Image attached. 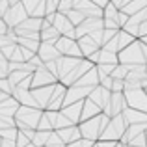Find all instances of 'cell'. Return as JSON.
Returning <instances> with one entry per match:
<instances>
[{
	"label": "cell",
	"instance_id": "obj_1",
	"mask_svg": "<svg viewBox=\"0 0 147 147\" xmlns=\"http://www.w3.org/2000/svg\"><path fill=\"white\" fill-rule=\"evenodd\" d=\"M112 117L106 114H100L97 117L93 119H88V121H82L78 125L80 132H82V138H86V140H91V142H99L100 136H102V132L106 130V127L110 125Z\"/></svg>",
	"mask_w": 147,
	"mask_h": 147
},
{
	"label": "cell",
	"instance_id": "obj_2",
	"mask_svg": "<svg viewBox=\"0 0 147 147\" xmlns=\"http://www.w3.org/2000/svg\"><path fill=\"white\" fill-rule=\"evenodd\" d=\"M45 110L41 108H30V106H21L15 114V127L19 130L22 129H32V130H37L39 129V123H41V117H43Z\"/></svg>",
	"mask_w": 147,
	"mask_h": 147
},
{
	"label": "cell",
	"instance_id": "obj_3",
	"mask_svg": "<svg viewBox=\"0 0 147 147\" xmlns=\"http://www.w3.org/2000/svg\"><path fill=\"white\" fill-rule=\"evenodd\" d=\"M119 56V63L123 65H130V67H136V65H147L145 58H144V50H142V41L136 39L132 45H129L125 50L117 54Z\"/></svg>",
	"mask_w": 147,
	"mask_h": 147
},
{
	"label": "cell",
	"instance_id": "obj_4",
	"mask_svg": "<svg viewBox=\"0 0 147 147\" xmlns=\"http://www.w3.org/2000/svg\"><path fill=\"white\" fill-rule=\"evenodd\" d=\"M127 129H129V123H127L125 115H123V114L121 115H115V117H112L110 125H108L106 130L102 132L100 140H104V142H115V144H117V142L123 140Z\"/></svg>",
	"mask_w": 147,
	"mask_h": 147
},
{
	"label": "cell",
	"instance_id": "obj_5",
	"mask_svg": "<svg viewBox=\"0 0 147 147\" xmlns=\"http://www.w3.org/2000/svg\"><path fill=\"white\" fill-rule=\"evenodd\" d=\"M52 26H54V28H56L63 37L76 39V26L67 19V15L60 13V11H58V13H52ZM76 41H78V39H76Z\"/></svg>",
	"mask_w": 147,
	"mask_h": 147
},
{
	"label": "cell",
	"instance_id": "obj_6",
	"mask_svg": "<svg viewBox=\"0 0 147 147\" xmlns=\"http://www.w3.org/2000/svg\"><path fill=\"white\" fill-rule=\"evenodd\" d=\"M125 99L129 108H134V110H140L147 114V90H127L125 91Z\"/></svg>",
	"mask_w": 147,
	"mask_h": 147
},
{
	"label": "cell",
	"instance_id": "obj_7",
	"mask_svg": "<svg viewBox=\"0 0 147 147\" xmlns=\"http://www.w3.org/2000/svg\"><path fill=\"white\" fill-rule=\"evenodd\" d=\"M60 80H58V76H54L52 73L49 71L47 67H41L37 69L36 73L32 75V90H37V88H47V86H54V84H58Z\"/></svg>",
	"mask_w": 147,
	"mask_h": 147
},
{
	"label": "cell",
	"instance_id": "obj_8",
	"mask_svg": "<svg viewBox=\"0 0 147 147\" xmlns=\"http://www.w3.org/2000/svg\"><path fill=\"white\" fill-rule=\"evenodd\" d=\"M28 11H26V7L21 4H17V6H11L9 11L6 13V17H4V21H6V24L9 26V28H17L19 24H22V22L28 19Z\"/></svg>",
	"mask_w": 147,
	"mask_h": 147
},
{
	"label": "cell",
	"instance_id": "obj_9",
	"mask_svg": "<svg viewBox=\"0 0 147 147\" xmlns=\"http://www.w3.org/2000/svg\"><path fill=\"white\" fill-rule=\"evenodd\" d=\"M58 50H60L61 56H71V58H84L82 56V50L78 47V41L76 39H69V37L61 36L56 43Z\"/></svg>",
	"mask_w": 147,
	"mask_h": 147
},
{
	"label": "cell",
	"instance_id": "obj_10",
	"mask_svg": "<svg viewBox=\"0 0 147 147\" xmlns=\"http://www.w3.org/2000/svg\"><path fill=\"white\" fill-rule=\"evenodd\" d=\"M65 97H67V86H63L61 82H58L56 88H54L52 99H50L47 110L49 112H61V108L65 106Z\"/></svg>",
	"mask_w": 147,
	"mask_h": 147
},
{
	"label": "cell",
	"instance_id": "obj_11",
	"mask_svg": "<svg viewBox=\"0 0 147 147\" xmlns=\"http://www.w3.org/2000/svg\"><path fill=\"white\" fill-rule=\"evenodd\" d=\"M97 30H104V19H86L80 26H76V39H82Z\"/></svg>",
	"mask_w": 147,
	"mask_h": 147
},
{
	"label": "cell",
	"instance_id": "obj_12",
	"mask_svg": "<svg viewBox=\"0 0 147 147\" xmlns=\"http://www.w3.org/2000/svg\"><path fill=\"white\" fill-rule=\"evenodd\" d=\"M22 6L26 7L30 17L37 19L47 17V0H22Z\"/></svg>",
	"mask_w": 147,
	"mask_h": 147
},
{
	"label": "cell",
	"instance_id": "obj_13",
	"mask_svg": "<svg viewBox=\"0 0 147 147\" xmlns=\"http://www.w3.org/2000/svg\"><path fill=\"white\" fill-rule=\"evenodd\" d=\"M84 58H71V56H61L60 60H58V78H63V76H67L69 73L73 71V69L76 67V65L82 61Z\"/></svg>",
	"mask_w": 147,
	"mask_h": 147
},
{
	"label": "cell",
	"instance_id": "obj_14",
	"mask_svg": "<svg viewBox=\"0 0 147 147\" xmlns=\"http://www.w3.org/2000/svg\"><path fill=\"white\" fill-rule=\"evenodd\" d=\"M90 99L93 100L95 104H99V106L102 108V112H104L108 106H110V100H112V91H110V90H106V88H102V86H97L93 91H91Z\"/></svg>",
	"mask_w": 147,
	"mask_h": 147
},
{
	"label": "cell",
	"instance_id": "obj_15",
	"mask_svg": "<svg viewBox=\"0 0 147 147\" xmlns=\"http://www.w3.org/2000/svg\"><path fill=\"white\" fill-rule=\"evenodd\" d=\"M82 108H84V100H80V102L63 106L61 108V114L67 119H71L73 125H80V121H82Z\"/></svg>",
	"mask_w": 147,
	"mask_h": 147
},
{
	"label": "cell",
	"instance_id": "obj_16",
	"mask_svg": "<svg viewBox=\"0 0 147 147\" xmlns=\"http://www.w3.org/2000/svg\"><path fill=\"white\" fill-rule=\"evenodd\" d=\"M54 88H56V84H54V86H47V88H37V90H32V95H34V99L37 100V104H39L41 110H47L50 99H52Z\"/></svg>",
	"mask_w": 147,
	"mask_h": 147
},
{
	"label": "cell",
	"instance_id": "obj_17",
	"mask_svg": "<svg viewBox=\"0 0 147 147\" xmlns=\"http://www.w3.org/2000/svg\"><path fill=\"white\" fill-rule=\"evenodd\" d=\"M37 56H39L41 60L45 61V63H49V61H56V60H60L61 54H60V50H58L56 45H52V43H41Z\"/></svg>",
	"mask_w": 147,
	"mask_h": 147
},
{
	"label": "cell",
	"instance_id": "obj_18",
	"mask_svg": "<svg viewBox=\"0 0 147 147\" xmlns=\"http://www.w3.org/2000/svg\"><path fill=\"white\" fill-rule=\"evenodd\" d=\"M58 136L61 138V142H63L65 145H71L75 144V142H78L80 138H82V132H80L78 125H73V127H67V129H61V130H56Z\"/></svg>",
	"mask_w": 147,
	"mask_h": 147
},
{
	"label": "cell",
	"instance_id": "obj_19",
	"mask_svg": "<svg viewBox=\"0 0 147 147\" xmlns=\"http://www.w3.org/2000/svg\"><path fill=\"white\" fill-rule=\"evenodd\" d=\"M78 47H80V50H82V56L86 58H91L95 52H99L100 49V45L99 43H95L93 39H91V36H86V37H82V39H78Z\"/></svg>",
	"mask_w": 147,
	"mask_h": 147
},
{
	"label": "cell",
	"instance_id": "obj_20",
	"mask_svg": "<svg viewBox=\"0 0 147 147\" xmlns=\"http://www.w3.org/2000/svg\"><path fill=\"white\" fill-rule=\"evenodd\" d=\"M100 114H104V112H102V108H100L99 104H95L90 97L84 100V108H82V121L93 119V117H97V115H100ZM82 121H80V123H82Z\"/></svg>",
	"mask_w": 147,
	"mask_h": 147
},
{
	"label": "cell",
	"instance_id": "obj_21",
	"mask_svg": "<svg viewBox=\"0 0 147 147\" xmlns=\"http://www.w3.org/2000/svg\"><path fill=\"white\" fill-rule=\"evenodd\" d=\"M145 7H147V0H134V2H130V4H129V6L123 7L121 11H125L127 15H130V17H132V15H136L138 11L145 9Z\"/></svg>",
	"mask_w": 147,
	"mask_h": 147
},
{
	"label": "cell",
	"instance_id": "obj_22",
	"mask_svg": "<svg viewBox=\"0 0 147 147\" xmlns=\"http://www.w3.org/2000/svg\"><path fill=\"white\" fill-rule=\"evenodd\" d=\"M52 132H54V130H52ZM52 132H47V130H36V136H34L32 144L36 147H47L50 136H52Z\"/></svg>",
	"mask_w": 147,
	"mask_h": 147
},
{
	"label": "cell",
	"instance_id": "obj_23",
	"mask_svg": "<svg viewBox=\"0 0 147 147\" xmlns=\"http://www.w3.org/2000/svg\"><path fill=\"white\" fill-rule=\"evenodd\" d=\"M28 76H30V73H26V71H15V73H11L7 78H9V84L13 86V90H15V88L21 86V84L24 82Z\"/></svg>",
	"mask_w": 147,
	"mask_h": 147
},
{
	"label": "cell",
	"instance_id": "obj_24",
	"mask_svg": "<svg viewBox=\"0 0 147 147\" xmlns=\"http://www.w3.org/2000/svg\"><path fill=\"white\" fill-rule=\"evenodd\" d=\"M17 136H19V129H17V127H6V129H0V138H2V140L17 142Z\"/></svg>",
	"mask_w": 147,
	"mask_h": 147
},
{
	"label": "cell",
	"instance_id": "obj_25",
	"mask_svg": "<svg viewBox=\"0 0 147 147\" xmlns=\"http://www.w3.org/2000/svg\"><path fill=\"white\" fill-rule=\"evenodd\" d=\"M63 15H67V19H69V21H71L75 26H80L84 21H86L84 13H80L78 9H71V11H67V13H63Z\"/></svg>",
	"mask_w": 147,
	"mask_h": 147
},
{
	"label": "cell",
	"instance_id": "obj_26",
	"mask_svg": "<svg viewBox=\"0 0 147 147\" xmlns=\"http://www.w3.org/2000/svg\"><path fill=\"white\" fill-rule=\"evenodd\" d=\"M119 7L115 6L114 2H110L108 4L106 7H104V13H102V19H112V21H115V19H117V15H119Z\"/></svg>",
	"mask_w": 147,
	"mask_h": 147
},
{
	"label": "cell",
	"instance_id": "obj_27",
	"mask_svg": "<svg viewBox=\"0 0 147 147\" xmlns=\"http://www.w3.org/2000/svg\"><path fill=\"white\" fill-rule=\"evenodd\" d=\"M9 75H11V71H9V60L0 52V78H7Z\"/></svg>",
	"mask_w": 147,
	"mask_h": 147
},
{
	"label": "cell",
	"instance_id": "obj_28",
	"mask_svg": "<svg viewBox=\"0 0 147 147\" xmlns=\"http://www.w3.org/2000/svg\"><path fill=\"white\" fill-rule=\"evenodd\" d=\"M0 91H4V93H7V95H11L13 97V86L9 84V78H0Z\"/></svg>",
	"mask_w": 147,
	"mask_h": 147
},
{
	"label": "cell",
	"instance_id": "obj_29",
	"mask_svg": "<svg viewBox=\"0 0 147 147\" xmlns=\"http://www.w3.org/2000/svg\"><path fill=\"white\" fill-rule=\"evenodd\" d=\"M71 9H75V0H61L60 2V7H58L60 13H67Z\"/></svg>",
	"mask_w": 147,
	"mask_h": 147
},
{
	"label": "cell",
	"instance_id": "obj_30",
	"mask_svg": "<svg viewBox=\"0 0 147 147\" xmlns=\"http://www.w3.org/2000/svg\"><path fill=\"white\" fill-rule=\"evenodd\" d=\"M117 34H119V30H108V28H104V34H102V47H104L106 43H110V41L114 39Z\"/></svg>",
	"mask_w": 147,
	"mask_h": 147
},
{
	"label": "cell",
	"instance_id": "obj_31",
	"mask_svg": "<svg viewBox=\"0 0 147 147\" xmlns=\"http://www.w3.org/2000/svg\"><path fill=\"white\" fill-rule=\"evenodd\" d=\"M32 144V140H30L28 136H26L22 130H19V136H17V147H28Z\"/></svg>",
	"mask_w": 147,
	"mask_h": 147
},
{
	"label": "cell",
	"instance_id": "obj_32",
	"mask_svg": "<svg viewBox=\"0 0 147 147\" xmlns=\"http://www.w3.org/2000/svg\"><path fill=\"white\" fill-rule=\"evenodd\" d=\"M37 130H47V132H52V123L49 121V117H47V114H43V117H41V123H39V129Z\"/></svg>",
	"mask_w": 147,
	"mask_h": 147
},
{
	"label": "cell",
	"instance_id": "obj_33",
	"mask_svg": "<svg viewBox=\"0 0 147 147\" xmlns=\"http://www.w3.org/2000/svg\"><path fill=\"white\" fill-rule=\"evenodd\" d=\"M127 86L125 80H114V86H112V93H125Z\"/></svg>",
	"mask_w": 147,
	"mask_h": 147
},
{
	"label": "cell",
	"instance_id": "obj_34",
	"mask_svg": "<svg viewBox=\"0 0 147 147\" xmlns=\"http://www.w3.org/2000/svg\"><path fill=\"white\" fill-rule=\"evenodd\" d=\"M97 142H91V140H86V138H80L78 142H75V144L67 145V147H93Z\"/></svg>",
	"mask_w": 147,
	"mask_h": 147
},
{
	"label": "cell",
	"instance_id": "obj_35",
	"mask_svg": "<svg viewBox=\"0 0 147 147\" xmlns=\"http://www.w3.org/2000/svg\"><path fill=\"white\" fill-rule=\"evenodd\" d=\"M99 78H100V86L112 91V86H114V78H112V76H99Z\"/></svg>",
	"mask_w": 147,
	"mask_h": 147
},
{
	"label": "cell",
	"instance_id": "obj_36",
	"mask_svg": "<svg viewBox=\"0 0 147 147\" xmlns=\"http://www.w3.org/2000/svg\"><path fill=\"white\" fill-rule=\"evenodd\" d=\"M15 49H17V45H7V47H4V49H0V52L4 54V56L7 58V60H11V56H13V52H15Z\"/></svg>",
	"mask_w": 147,
	"mask_h": 147
},
{
	"label": "cell",
	"instance_id": "obj_37",
	"mask_svg": "<svg viewBox=\"0 0 147 147\" xmlns=\"http://www.w3.org/2000/svg\"><path fill=\"white\" fill-rule=\"evenodd\" d=\"M9 7H11V4L7 2V0H0V17H6V13L9 11Z\"/></svg>",
	"mask_w": 147,
	"mask_h": 147
},
{
	"label": "cell",
	"instance_id": "obj_38",
	"mask_svg": "<svg viewBox=\"0 0 147 147\" xmlns=\"http://www.w3.org/2000/svg\"><path fill=\"white\" fill-rule=\"evenodd\" d=\"M102 34H104V30H97V32L90 34V36H91V39H93L95 43H99L100 47H102Z\"/></svg>",
	"mask_w": 147,
	"mask_h": 147
},
{
	"label": "cell",
	"instance_id": "obj_39",
	"mask_svg": "<svg viewBox=\"0 0 147 147\" xmlns=\"http://www.w3.org/2000/svg\"><path fill=\"white\" fill-rule=\"evenodd\" d=\"M45 67H47L54 76H58V60H56V61H49V63H45ZM58 80H60V78H58Z\"/></svg>",
	"mask_w": 147,
	"mask_h": 147
},
{
	"label": "cell",
	"instance_id": "obj_40",
	"mask_svg": "<svg viewBox=\"0 0 147 147\" xmlns=\"http://www.w3.org/2000/svg\"><path fill=\"white\" fill-rule=\"evenodd\" d=\"M22 49V56H24V61H30L34 56H36V52H32V50H28V49H24V47H21Z\"/></svg>",
	"mask_w": 147,
	"mask_h": 147
},
{
	"label": "cell",
	"instance_id": "obj_41",
	"mask_svg": "<svg viewBox=\"0 0 147 147\" xmlns=\"http://www.w3.org/2000/svg\"><path fill=\"white\" fill-rule=\"evenodd\" d=\"M7 30H9V26H7V24H6V21L0 17V36H6Z\"/></svg>",
	"mask_w": 147,
	"mask_h": 147
},
{
	"label": "cell",
	"instance_id": "obj_42",
	"mask_svg": "<svg viewBox=\"0 0 147 147\" xmlns=\"http://www.w3.org/2000/svg\"><path fill=\"white\" fill-rule=\"evenodd\" d=\"M144 37H147V21L140 24V39H144Z\"/></svg>",
	"mask_w": 147,
	"mask_h": 147
},
{
	"label": "cell",
	"instance_id": "obj_43",
	"mask_svg": "<svg viewBox=\"0 0 147 147\" xmlns=\"http://www.w3.org/2000/svg\"><path fill=\"white\" fill-rule=\"evenodd\" d=\"M115 145H117L115 142H104V140L97 142V147H115Z\"/></svg>",
	"mask_w": 147,
	"mask_h": 147
},
{
	"label": "cell",
	"instance_id": "obj_44",
	"mask_svg": "<svg viewBox=\"0 0 147 147\" xmlns=\"http://www.w3.org/2000/svg\"><path fill=\"white\" fill-rule=\"evenodd\" d=\"M0 147H17V142H13V140H2Z\"/></svg>",
	"mask_w": 147,
	"mask_h": 147
},
{
	"label": "cell",
	"instance_id": "obj_45",
	"mask_svg": "<svg viewBox=\"0 0 147 147\" xmlns=\"http://www.w3.org/2000/svg\"><path fill=\"white\" fill-rule=\"evenodd\" d=\"M142 41V39H140ZM142 50H144V58H145V63H147V45L144 43V41H142Z\"/></svg>",
	"mask_w": 147,
	"mask_h": 147
},
{
	"label": "cell",
	"instance_id": "obj_46",
	"mask_svg": "<svg viewBox=\"0 0 147 147\" xmlns=\"http://www.w3.org/2000/svg\"><path fill=\"white\" fill-rule=\"evenodd\" d=\"M11 95H7V93H4V91H0V102H4L6 99H9Z\"/></svg>",
	"mask_w": 147,
	"mask_h": 147
},
{
	"label": "cell",
	"instance_id": "obj_47",
	"mask_svg": "<svg viewBox=\"0 0 147 147\" xmlns=\"http://www.w3.org/2000/svg\"><path fill=\"white\" fill-rule=\"evenodd\" d=\"M110 2H114L115 6H117L119 9H121V6H123V0H110Z\"/></svg>",
	"mask_w": 147,
	"mask_h": 147
},
{
	"label": "cell",
	"instance_id": "obj_48",
	"mask_svg": "<svg viewBox=\"0 0 147 147\" xmlns=\"http://www.w3.org/2000/svg\"><path fill=\"white\" fill-rule=\"evenodd\" d=\"M130 2H134V0H123V6H121V9H123V7H125V6H129Z\"/></svg>",
	"mask_w": 147,
	"mask_h": 147
},
{
	"label": "cell",
	"instance_id": "obj_49",
	"mask_svg": "<svg viewBox=\"0 0 147 147\" xmlns=\"http://www.w3.org/2000/svg\"><path fill=\"white\" fill-rule=\"evenodd\" d=\"M115 147H127L125 144H121V142H117V145H115Z\"/></svg>",
	"mask_w": 147,
	"mask_h": 147
},
{
	"label": "cell",
	"instance_id": "obj_50",
	"mask_svg": "<svg viewBox=\"0 0 147 147\" xmlns=\"http://www.w3.org/2000/svg\"><path fill=\"white\" fill-rule=\"evenodd\" d=\"M142 41H144V43H145V45H147V37H144V39H142Z\"/></svg>",
	"mask_w": 147,
	"mask_h": 147
},
{
	"label": "cell",
	"instance_id": "obj_51",
	"mask_svg": "<svg viewBox=\"0 0 147 147\" xmlns=\"http://www.w3.org/2000/svg\"><path fill=\"white\" fill-rule=\"evenodd\" d=\"M28 147H36V145H34V144H30V145H28Z\"/></svg>",
	"mask_w": 147,
	"mask_h": 147
},
{
	"label": "cell",
	"instance_id": "obj_52",
	"mask_svg": "<svg viewBox=\"0 0 147 147\" xmlns=\"http://www.w3.org/2000/svg\"><path fill=\"white\" fill-rule=\"evenodd\" d=\"M145 138H147V130H145Z\"/></svg>",
	"mask_w": 147,
	"mask_h": 147
},
{
	"label": "cell",
	"instance_id": "obj_53",
	"mask_svg": "<svg viewBox=\"0 0 147 147\" xmlns=\"http://www.w3.org/2000/svg\"><path fill=\"white\" fill-rule=\"evenodd\" d=\"M93 147H97V144H95V145H93Z\"/></svg>",
	"mask_w": 147,
	"mask_h": 147
}]
</instances>
